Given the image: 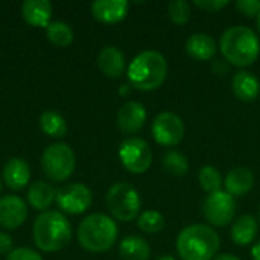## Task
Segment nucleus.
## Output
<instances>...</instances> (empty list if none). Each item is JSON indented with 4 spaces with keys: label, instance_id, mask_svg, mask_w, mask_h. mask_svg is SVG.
I'll return each instance as SVG.
<instances>
[{
    "label": "nucleus",
    "instance_id": "obj_35",
    "mask_svg": "<svg viewBox=\"0 0 260 260\" xmlns=\"http://www.w3.org/2000/svg\"><path fill=\"white\" fill-rule=\"evenodd\" d=\"M212 260H241L239 257L230 254V253H224V254H219V256H215Z\"/></svg>",
    "mask_w": 260,
    "mask_h": 260
},
{
    "label": "nucleus",
    "instance_id": "obj_32",
    "mask_svg": "<svg viewBox=\"0 0 260 260\" xmlns=\"http://www.w3.org/2000/svg\"><path fill=\"white\" fill-rule=\"evenodd\" d=\"M6 260H43L41 256L30 250V248H15L12 250L8 256H6Z\"/></svg>",
    "mask_w": 260,
    "mask_h": 260
},
{
    "label": "nucleus",
    "instance_id": "obj_29",
    "mask_svg": "<svg viewBox=\"0 0 260 260\" xmlns=\"http://www.w3.org/2000/svg\"><path fill=\"white\" fill-rule=\"evenodd\" d=\"M168 15L172 23L183 26L189 21L192 15V8L190 3L186 0H174L168 5Z\"/></svg>",
    "mask_w": 260,
    "mask_h": 260
},
{
    "label": "nucleus",
    "instance_id": "obj_20",
    "mask_svg": "<svg viewBox=\"0 0 260 260\" xmlns=\"http://www.w3.org/2000/svg\"><path fill=\"white\" fill-rule=\"evenodd\" d=\"M21 15L30 26L47 27L52 17V3L49 0H26L21 5Z\"/></svg>",
    "mask_w": 260,
    "mask_h": 260
},
{
    "label": "nucleus",
    "instance_id": "obj_14",
    "mask_svg": "<svg viewBox=\"0 0 260 260\" xmlns=\"http://www.w3.org/2000/svg\"><path fill=\"white\" fill-rule=\"evenodd\" d=\"M90 8L93 17L98 21L105 24H116L128 15L129 3L126 0H94Z\"/></svg>",
    "mask_w": 260,
    "mask_h": 260
},
{
    "label": "nucleus",
    "instance_id": "obj_28",
    "mask_svg": "<svg viewBox=\"0 0 260 260\" xmlns=\"http://www.w3.org/2000/svg\"><path fill=\"white\" fill-rule=\"evenodd\" d=\"M137 227L148 235H155L166 227V219L157 210H146L139 215Z\"/></svg>",
    "mask_w": 260,
    "mask_h": 260
},
{
    "label": "nucleus",
    "instance_id": "obj_36",
    "mask_svg": "<svg viewBox=\"0 0 260 260\" xmlns=\"http://www.w3.org/2000/svg\"><path fill=\"white\" fill-rule=\"evenodd\" d=\"M129 87H131L129 84H123V85L120 87L119 93H120V94H128V93H129Z\"/></svg>",
    "mask_w": 260,
    "mask_h": 260
},
{
    "label": "nucleus",
    "instance_id": "obj_13",
    "mask_svg": "<svg viewBox=\"0 0 260 260\" xmlns=\"http://www.w3.org/2000/svg\"><path fill=\"white\" fill-rule=\"evenodd\" d=\"M146 108L137 101L125 102L117 111V126L125 134H136L146 122Z\"/></svg>",
    "mask_w": 260,
    "mask_h": 260
},
{
    "label": "nucleus",
    "instance_id": "obj_3",
    "mask_svg": "<svg viewBox=\"0 0 260 260\" xmlns=\"http://www.w3.org/2000/svg\"><path fill=\"white\" fill-rule=\"evenodd\" d=\"M219 244V236L210 225L192 224L178 233L177 253L183 260H212Z\"/></svg>",
    "mask_w": 260,
    "mask_h": 260
},
{
    "label": "nucleus",
    "instance_id": "obj_11",
    "mask_svg": "<svg viewBox=\"0 0 260 260\" xmlns=\"http://www.w3.org/2000/svg\"><path fill=\"white\" fill-rule=\"evenodd\" d=\"M93 203L91 190L82 183H73L56 190L58 207L70 215H81L90 209Z\"/></svg>",
    "mask_w": 260,
    "mask_h": 260
},
{
    "label": "nucleus",
    "instance_id": "obj_8",
    "mask_svg": "<svg viewBox=\"0 0 260 260\" xmlns=\"http://www.w3.org/2000/svg\"><path fill=\"white\" fill-rule=\"evenodd\" d=\"M119 158L131 174H145L152 165V151L146 140L129 137L120 143Z\"/></svg>",
    "mask_w": 260,
    "mask_h": 260
},
{
    "label": "nucleus",
    "instance_id": "obj_25",
    "mask_svg": "<svg viewBox=\"0 0 260 260\" xmlns=\"http://www.w3.org/2000/svg\"><path fill=\"white\" fill-rule=\"evenodd\" d=\"M46 37L47 40L58 46V47H67L73 41V30L66 21H50L46 27Z\"/></svg>",
    "mask_w": 260,
    "mask_h": 260
},
{
    "label": "nucleus",
    "instance_id": "obj_16",
    "mask_svg": "<svg viewBox=\"0 0 260 260\" xmlns=\"http://www.w3.org/2000/svg\"><path fill=\"white\" fill-rule=\"evenodd\" d=\"M254 186V174L245 166H238L229 171L224 180V190L233 198L247 195Z\"/></svg>",
    "mask_w": 260,
    "mask_h": 260
},
{
    "label": "nucleus",
    "instance_id": "obj_27",
    "mask_svg": "<svg viewBox=\"0 0 260 260\" xmlns=\"http://www.w3.org/2000/svg\"><path fill=\"white\" fill-rule=\"evenodd\" d=\"M198 183L207 193H215L218 190H222V175L218 171V168L212 165H206L198 172Z\"/></svg>",
    "mask_w": 260,
    "mask_h": 260
},
{
    "label": "nucleus",
    "instance_id": "obj_2",
    "mask_svg": "<svg viewBox=\"0 0 260 260\" xmlns=\"http://www.w3.org/2000/svg\"><path fill=\"white\" fill-rule=\"evenodd\" d=\"M128 82L140 91H152L163 85L168 76V61L158 50H143L133 58L126 70Z\"/></svg>",
    "mask_w": 260,
    "mask_h": 260
},
{
    "label": "nucleus",
    "instance_id": "obj_23",
    "mask_svg": "<svg viewBox=\"0 0 260 260\" xmlns=\"http://www.w3.org/2000/svg\"><path fill=\"white\" fill-rule=\"evenodd\" d=\"M27 200L35 210H47V207L56 201V190L53 186L44 181H37L29 187Z\"/></svg>",
    "mask_w": 260,
    "mask_h": 260
},
{
    "label": "nucleus",
    "instance_id": "obj_12",
    "mask_svg": "<svg viewBox=\"0 0 260 260\" xmlns=\"http://www.w3.org/2000/svg\"><path fill=\"white\" fill-rule=\"evenodd\" d=\"M27 218L26 203L17 195L0 198V227L6 230L18 229Z\"/></svg>",
    "mask_w": 260,
    "mask_h": 260
},
{
    "label": "nucleus",
    "instance_id": "obj_15",
    "mask_svg": "<svg viewBox=\"0 0 260 260\" xmlns=\"http://www.w3.org/2000/svg\"><path fill=\"white\" fill-rule=\"evenodd\" d=\"M98 67L108 78H120L126 69L123 52L116 46L102 47V50L98 55Z\"/></svg>",
    "mask_w": 260,
    "mask_h": 260
},
{
    "label": "nucleus",
    "instance_id": "obj_39",
    "mask_svg": "<svg viewBox=\"0 0 260 260\" xmlns=\"http://www.w3.org/2000/svg\"><path fill=\"white\" fill-rule=\"evenodd\" d=\"M0 192H2V181H0Z\"/></svg>",
    "mask_w": 260,
    "mask_h": 260
},
{
    "label": "nucleus",
    "instance_id": "obj_5",
    "mask_svg": "<svg viewBox=\"0 0 260 260\" xmlns=\"http://www.w3.org/2000/svg\"><path fill=\"white\" fill-rule=\"evenodd\" d=\"M117 224L104 213L88 215L78 227V241L82 248L91 253H104L117 241Z\"/></svg>",
    "mask_w": 260,
    "mask_h": 260
},
{
    "label": "nucleus",
    "instance_id": "obj_40",
    "mask_svg": "<svg viewBox=\"0 0 260 260\" xmlns=\"http://www.w3.org/2000/svg\"><path fill=\"white\" fill-rule=\"evenodd\" d=\"M259 219H260V215H259Z\"/></svg>",
    "mask_w": 260,
    "mask_h": 260
},
{
    "label": "nucleus",
    "instance_id": "obj_33",
    "mask_svg": "<svg viewBox=\"0 0 260 260\" xmlns=\"http://www.w3.org/2000/svg\"><path fill=\"white\" fill-rule=\"evenodd\" d=\"M12 251V238L6 233H0V254H9Z\"/></svg>",
    "mask_w": 260,
    "mask_h": 260
},
{
    "label": "nucleus",
    "instance_id": "obj_26",
    "mask_svg": "<svg viewBox=\"0 0 260 260\" xmlns=\"http://www.w3.org/2000/svg\"><path fill=\"white\" fill-rule=\"evenodd\" d=\"M161 166L168 174H171L174 177H183L189 171V161H187L186 155L175 149H171L163 155Z\"/></svg>",
    "mask_w": 260,
    "mask_h": 260
},
{
    "label": "nucleus",
    "instance_id": "obj_31",
    "mask_svg": "<svg viewBox=\"0 0 260 260\" xmlns=\"http://www.w3.org/2000/svg\"><path fill=\"white\" fill-rule=\"evenodd\" d=\"M230 2L229 0H195L193 5L206 12H218L225 8Z\"/></svg>",
    "mask_w": 260,
    "mask_h": 260
},
{
    "label": "nucleus",
    "instance_id": "obj_38",
    "mask_svg": "<svg viewBox=\"0 0 260 260\" xmlns=\"http://www.w3.org/2000/svg\"><path fill=\"white\" fill-rule=\"evenodd\" d=\"M256 20H257V29H259V32H260V12H259V15H257V18H256Z\"/></svg>",
    "mask_w": 260,
    "mask_h": 260
},
{
    "label": "nucleus",
    "instance_id": "obj_17",
    "mask_svg": "<svg viewBox=\"0 0 260 260\" xmlns=\"http://www.w3.org/2000/svg\"><path fill=\"white\" fill-rule=\"evenodd\" d=\"M232 91L239 101L253 102L259 98L260 94L259 78L248 70H239L233 75Z\"/></svg>",
    "mask_w": 260,
    "mask_h": 260
},
{
    "label": "nucleus",
    "instance_id": "obj_9",
    "mask_svg": "<svg viewBox=\"0 0 260 260\" xmlns=\"http://www.w3.org/2000/svg\"><path fill=\"white\" fill-rule=\"evenodd\" d=\"M151 133L154 140L160 146H177L184 139V122L181 117L172 111H161L158 113L151 125Z\"/></svg>",
    "mask_w": 260,
    "mask_h": 260
},
{
    "label": "nucleus",
    "instance_id": "obj_10",
    "mask_svg": "<svg viewBox=\"0 0 260 260\" xmlns=\"http://www.w3.org/2000/svg\"><path fill=\"white\" fill-rule=\"evenodd\" d=\"M236 213V203L232 195L225 190L209 193L203 204V215L206 221L213 227L229 225Z\"/></svg>",
    "mask_w": 260,
    "mask_h": 260
},
{
    "label": "nucleus",
    "instance_id": "obj_22",
    "mask_svg": "<svg viewBox=\"0 0 260 260\" xmlns=\"http://www.w3.org/2000/svg\"><path fill=\"white\" fill-rule=\"evenodd\" d=\"M119 254L122 260H148L151 247L148 241L140 236H128L119 244Z\"/></svg>",
    "mask_w": 260,
    "mask_h": 260
},
{
    "label": "nucleus",
    "instance_id": "obj_18",
    "mask_svg": "<svg viewBox=\"0 0 260 260\" xmlns=\"http://www.w3.org/2000/svg\"><path fill=\"white\" fill-rule=\"evenodd\" d=\"M218 44L212 35L204 32L192 34L186 41V52L190 58L197 61H209L218 52Z\"/></svg>",
    "mask_w": 260,
    "mask_h": 260
},
{
    "label": "nucleus",
    "instance_id": "obj_24",
    "mask_svg": "<svg viewBox=\"0 0 260 260\" xmlns=\"http://www.w3.org/2000/svg\"><path fill=\"white\" fill-rule=\"evenodd\" d=\"M40 128L49 137H64L67 134V123L64 117L52 110L41 113L40 116Z\"/></svg>",
    "mask_w": 260,
    "mask_h": 260
},
{
    "label": "nucleus",
    "instance_id": "obj_37",
    "mask_svg": "<svg viewBox=\"0 0 260 260\" xmlns=\"http://www.w3.org/2000/svg\"><path fill=\"white\" fill-rule=\"evenodd\" d=\"M157 260H175V257H172V256L166 254V256H161V257H158Z\"/></svg>",
    "mask_w": 260,
    "mask_h": 260
},
{
    "label": "nucleus",
    "instance_id": "obj_34",
    "mask_svg": "<svg viewBox=\"0 0 260 260\" xmlns=\"http://www.w3.org/2000/svg\"><path fill=\"white\" fill-rule=\"evenodd\" d=\"M251 257H253V260H260V241L253 245V248H251Z\"/></svg>",
    "mask_w": 260,
    "mask_h": 260
},
{
    "label": "nucleus",
    "instance_id": "obj_6",
    "mask_svg": "<svg viewBox=\"0 0 260 260\" xmlns=\"http://www.w3.org/2000/svg\"><path fill=\"white\" fill-rule=\"evenodd\" d=\"M76 166V157L73 149L64 143L58 142L47 146L41 155V168L44 175L55 183H61L69 180Z\"/></svg>",
    "mask_w": 260,
    "mask_h": 260
},
{
    "label": "nucleus",
    "instance_id": "obj_7",
    "mask_svg": "<svg viewBox=\"0 0 260 260\" xmlns=\"http://www.w3.org/2000/svg\"><path fill=\"white\" fill-rule=\"evenodd\" d=\"M107 207L111 216L122 222H129L139 216L142 200L134 186L128 183H116L107 192Z\"/></svg>",
    "mask_w": 260,
    "mask_h": 260
},
{
    "label": "nucleus",
    "instance_id": "obj_30",
    "mask_svg": "<svg viewBox=\"0 0 260 260\" xmlns=\"http://www.w3.org/2000/svg\"><path fill=\"white\" fill-rule=\"evenodd\" d=\"M236 9L248 18H257L260 12V0H238Z\"/></svg>",
    "mask_w": 260,
    "mask_h": 260
},
{
    "label": "nucleus",
    "instance_id": "obj_21",
    "mask_svg": "<svg viewBox=\"0 0 260 260\" xmlns=\"http://www.w3.org/2000/svg\"><path fill=\"white\" fill-rule=\"evenodd\" d=\"M259 232V221L254 215H242L232 225V241L239 247H247L254 242Z\"/></svg>",
    "mask_w": 260,
    "mask_h": 260
},
{
    "label": "nucleus",
    "instance_id": "obj_1",
    "mask_svg": "<svg viewBox=\"0 0 260 260\" xmlns=\"http://www.w3.org/2000/svg\"><path fill=\"white\" fill-rule=\"evenodd\" d=\"M224 59L236 67L251 66L260 53V41L257 34L247 26H232L225 29L218 44Z\"/></svg>",
    "mask_w": 260,
    "mask_h": 260
},
{
    "label": "nucleus",
    "instance_id": "obj_19",
    "mask_svg": "<svg viewBox=\"0 0 260 260\" xmlns=\"http://www.w3.org/2000/svg\"><path fill=\"white\" fill-rule=\"evenodd\" d=\"M2 175L9 189L21 190L30 180V168L23 158L14 157L5 163Z\"/></svg>",
    "mask_w": 260,
    "mask_h": 260
},
{
    "label": "nucleus",
    "instance_id": "obj_4",
    "mask_svg": "<svg viewBox=\"0 0 260 260\" xmlns=\"http://www.w3.org/2000/svg\"><path fill=\"white\" fill-rule=\"evenodd\" d=\"M34 241L41 251L53 253L69 245L72 239V225L58 210L43 212L34 222Z\"/></svg>",
    "mask_w": 260,
    "mask_h": 260
}]
</instances>
